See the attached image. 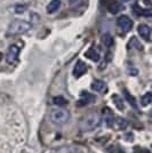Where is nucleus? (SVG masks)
I'll use <instances>...</instances> for the list:
<instances>
[{
	"instance_id": "7",
	"label": "nucleus",
	"mask_w": 152,
	"mask_h": 153,
	"mask_svg": "<svg viewBox=\"0 0 152 153\" xmlns=\"http://www.w3.org/2000/svg\"><path fill=\"white\" fill-rule=\"evenodd\" d=\"M86 71H87V65L83 63V61H78L77 64L75 65V69H73V76L76 78H79L83 74H85Z\"/></svg>"
},
{
	"instance_id": "19",
	"label": "nucleus",
	"mask_w": 152,
	"mask_h": 153,
	"mask_svg": "<svg viewBox=\"0 0 152 153\" xmlns=\"http://www.w3.org/2000/svg\"><path fill=\"white\" fill-rule=\"evenodd\" d=\"M112 98H113V102H114V104H115V106L118 108V110L122 111V110L125 108V105H124V102H122V100H121L119 96H117V95H114Z\"/></svg>"
},
{
	"instance_id": "1",
	"label": "nucleus",
	"mask_w": 152,
	"mask_h": 153,
	"mask_svg": "<svg viewBox=\"0 0 152 153\" xmlns=\"http://www.w3.org/2000/svg\"><path fill=\"white\" fill-rule=\"evenodd\" d=\"M101 113L97 111H93L90 112L86 117H83V119L80 120L79 127L83 131H90L94 130L100 126L101 123Z\"/></svg>"
},
{
	"instance_id": "22",
	"label": "nucleus",
	"mask_w": 152,
	"mask_h": 153,
	"mask_svg": "<svg viewBox=\"0 0 152 153\" xmlns=\"http://www.w3.org/2000/svg\"><path fill=\"white\" fill-rule=\"evenodd\" d=\"M133 13H134V15H136V16H142V15H143V9L139 6H137V5H134Z\"/></svg>"
},
{
	"instance_id": "17",
	"label": "nucleus",
	"mask_w": 152,
	"mask_h": 153,
	"mask_svg": "<svg viewBox=\"0 0 152 153\" xmlns=\"http://www.w3.org/2000/svg\"><path fill=\"white\" fill-rule=\"evenodd\" d=\"M53 103H54L55 105H57V106H64V105H66L68 101H66L64 97L56 96V97H54V98H53Z\"/></svg>"
},
{
	"instance_id": "6",
	"label": "nucleus",
	"mask_w": 152,
	"mask_h": 153,
	"mask_svg": "<svg viewBox=\"0 0 152 153\" xmlns=\"http://www.w3.org/2000/svg\"><path fill=\"white\" fill-rule=\"evenodd\" d=\"M94 101H95V96L89 94L88 91H83L81 93V98H80V101L77 102V105L78 106H85V105L90 104V103L94 102Z\"/></svg>"
},
{
	"instance_id": "23",
	"label": "nucleus",
	"mask_w": 152,
	"mask_h": 153,
	"mask_svg": "<svg viewBox=\"0 0 152 153\" xmlns=\"http://www.w3.org/2000/svg\"><path fill=\"white\" fill-rule=\"evenodd\" d=\"M60 153H78V152H77L76 149H73V147H66V149L61 150Z\"/></svg>"
},
{
	"instance_id": "21",
	"label": "nucleus",
	"mask_w": 152,
	"mask_h": 153,
	"mask_svg": "<svg viewBox=\"0 0 152 153\" xmlns=\"http://www.w3.org/2000/svg\"><path fill=\"white\" fill-rule=\"evenodd\" d=\"M83 0H69V6L73 9V8H77L81 5Z\"/></svg>"
},
{
	"instance_id": "3",
	"label": "nucleus",
	"mask_w": 152,
	"mask_h": 153,
	"mask_svg": "<svg viewBox=\"0 0 152 153\" xmlns=\"http://www.w3.org/2000/svg\"><path fill=\"white\" fill-rule=\"evenodd\" d=\"M70 118V113L68 110L63 108H53L51 111V120L55 125H62L66 122Z\"/></svg>"
},
{
	"instance_id": "24",
	"label": "nucleus",
	"mask_w": 152,
	"mask_h": 153,
	"mask_svg": "<svg viewBox=\"0 0 152 153\" xmlns=\"http://www.w3.org/2000/svg\"><path fill=\"white\" fill-rule=\"evenodd\" d=\"M143 16H146V17H150V16H152V8L143 9Z\"/></svg>"
},
{
	"instance_id": "8",
	"label": "nucleus",
	"mask_w": 152,
	"mask_h": 153,
	"mask_svg": "<svg viewBox=\"0 0 152 153\" xmlns=\"http://www.w3.org/2000/svg\"><path fill=\"white\" fill-rule=\"evenodd\" d=\"M103 120L105 122V126L107 127H112L113 126L114 115L111 110H108V108L104 110V112H103Z\"/></svg>"
},
{
	"instance_id": "2",
	"label": "nucleus",
	"mask_w": 152,
	"mask_h": 153,
	"mask_svg": "<svg viewBox=\"0 0 152 153\" xmlns=\"http://www.w3.org/2000/svg\"><path fill=\"white\" fill-rule=\"evenodd\" d=\"M31 29V24L26 21H22V19H16L9 25L8 30H7V36H19L22 33H25Z\"/></svg>"
},
{
	"instance_id": "16",
	"label": "nucleus",
	"mask_w": 152,
	"mask_h": 153,
	"mask_svg": "<svg viewBox=\"0 0 152 153\" xmlns=\"http://www.w3.org/2000/svg\"><path fill=\"white\" fill-rule=\"evenodd\" d=\"M128 48L129 49H132V48H137V49H142V45L139 44V41L137 39L133 37V38L129 40V42H128Z\"/></svg>"
},
{
	"instance_id": "13",
	"label": "nucleus",
	"mask_w": 152,
	"mask_h": 153,
	"mask_svg": "<svg viewBox=\"0 0 152 153\" xmlns=\"http://www.w3.org/2000/svg\"><path fill=\"white\" fill-rule=\"evenodd\" d=\"M86 57L90 58L92 61H94V62H97V61H100V54L97 53V51L94 49V48H90L88 51H86Z\"/></svg>"
},
{
	"instance_id": "25",
	"label": "nucleus",
	"mask_w": 152,
	"mask_h": 153,
	"mask_svg": "<svg viewBox=\"0 0 152 153\" xmlns=\"http://www.w3.org/2000/svg\"><path fill=\"white\" fill-rule=\"evenodd\" d=\"M25 9V6L24 5H21V6H16V13H23Z\"/></svg>"
},
{
	"instance_id": "14",
	"label": "nucleus",
	"mask_w": 152,
	"mask_h": 153,
	"mask_svg": "<svg viewBox=\"0 0 152 153\" xmlns=\"http://www.w3.org/2000/svg\"><path fill=\"white\" fill-rule=\"evenodd\" d=\"M121 9H122V5L119 4V2H112V4L109 6V12L111 14L119 13Z\"/></svg>"
},
{
	"instance_id": "5",
	"label": "nucleus",
	"mask_w": 152,
	"mask_h": 153,
	"mask_svg": "<svg viewBox=\"0 0 152 153\" xmlns=\"http://www.w3.org/2000/svg\"><path fill=\"white\" fill-rule=\"evenodd\" d=\"M19 48L16 45H12L9 48H8V51H7V56L6 59L8 63L13 64L16 62V59L19 57Z\"/></svg>"
},
{
	"instance_id": "12",
	"label": "nucleus",
	"mask_w": 152,
	"mask_h": 153,
	"mask_svg": "<svg viewBox=\"0 0 152 153\" xmlns=\"http://www.w3.org/2000/svg\"><path fill=\"white\" fill-rule=\"evenodd\" d=\"M102 44H103L104 47H107V48H110L111 46L113 45V38L111 37L110 33H104L102 36Z\"/></svg>"
},
{
	"instance_id": "11",
	"label": "nucleus",
	"mask_w": 152,
	"mask_h": 153,
	"mask_svg": "<svg viewBox=\"0 0 152 153\" xmlns=\"http://www.w3.org/2000/svg\"><path fill=\"white\" fill-rule=\"evenodd\" d=\"M60 6H61V0H51V2L48 4V6H47V12L49 14L55 13L60 8Z\"/></svg>"
},
{
	"instance_id": "20",
	"label": "nucleus",
	"mask_w": 152,
	"mask_h": 153,
	"mask_svg": "<svg viewBox=\"0 0 152 153\" xmlns=\"http://www.w3.org/2000/svg\"><path fill=\"white\" fill-rule=\"evenodd\" d=\"M117 126H118V128L119 129H125L127 126V122L125 119H122V118H118L117 119Z\"/></svg>"
},
{
	"instance_id": "15",
	"label": "nucleus",
	"mask_w": 152,
	"mask_h": 153,
	"mask_svg": "<svg viewBox=\"0 0 152 153\" xmlns=\"http://www.w3.org/2000/svg\"><path fill=\"white\" fill-rule=\"evenodd\" d=\"M124 94H125V97H126L127 102L129 103L134 108H137V105H136V100H135L133 96L129 94V91L126 90V89H124Z\"/></svg>"
},
{
	"instance_id": "10",
	"label": "nucleus",
	"mask_w": 152,
	"mask_h": 153,
	"mask_svg": "<svg viewBox=\"0 0 152 153\" xmlns=\"http://www.w3.org/2000/svg\"><path fill=\"white\" fill-rule=\"evenodd\" d=\"M107 88V83L102 80H94L93 83H92V89L95 90V91H98V93H102Z\"/></svg>"
},
{
	"instance_id": "4",
	"label": "nucleus",
	"mask_w": 152,
	"mask_h": 153,
	"mask_svg": "<svg viewBox=\"0 0 152 153\" xmlns=\"http://www.w3.org/2000/svg\"><path fill=\"white\" fill-rule=\"evenodd\" d=\"M117 23H118V25H119V27H120L121 30L125 32L130 31L132 27H133V21L129 19L128 16H126V15L120 16L119 19H117Z\"/></svg>"
},
{
	"instance_id": "18",
	"label": "nucleus",
	"mask_w": 152,
	"mask_h": 153,
	"mask_svg": "<svg viewBox=\"0 0 152 153\" xmlns=\"http://www.w3.org/2000/svg\"><path fill=\"white\" fill-rule=\"evenodd\" d=\"M152 101V94L151 93H146L143 95L142 97V100H141V103H142V105L143 106H146V105H149Z\"/></svg>"
},
{
	"instance_id": "26",
	"label": "nucleus",
	"mask_w": 152,
	"mask_h": 153,
	"mask_svg": "<svg viewBox=\"0 0 152 153\" xmlns=\"http://www.w3.org/2000/svg\"><path fill=\"white\" fill-rule=\"evenodd\" d=\"M139 153H151V152H150L149 150H146V149H143V150H141Z\"/></svg>"
},
{
	"instance_id": "9",
	"label": "nucleus",
	"mask_w": 152,
	"mask_h": 153,
	"mask_svg": "<svg viewBox=\"0 0 152 153\" xmlns=\"http://www.w3.org/2000/svg\"><path fill=\"white\" fill-rule=\"evenodd\" d=\"M137 31H139V36L144 39V40H149V39H150L151 29H150L148 25H145V24H141V25H139V27H137Z\"/></svg>"
},
{
	"instance_id": "28",
	"label": "nucleus",
	"mask_w": 152,
	"mask_h": 153,
	"mask_svg": "<svg viewBox=\"0 0 152 153\" xmlns=\"http://www.w3.org/2000/svg\"><path fill=\"white\" fill-rule=\"evenodd\" d=\"M122 2H127V1H129V0H121Z\"/></svg>"
},
{
	"instance_id": "27",
	"label": "nucleus",
	"mask_w": 152,
	"mask_h": 153,
	"mask_svg": "<svg viewBox=\"0 0 152 153\" xmlns=\"http://www.w3.org/2000/svg\"><path fill=\"white\" fill-rule=\"evenodd\" d=\"M144 2H145V4H151V2H150V0H144Z\"/></svg>"
}]
</instances>
